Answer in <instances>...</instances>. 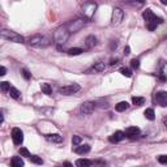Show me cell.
I'll return each mask as SVG.
<instances>
[{
    "mask_svg": "<svg viewBox=\"0 0 167 167\" xmlns=\"http://www.w3.org/2000/svg\"><path fill=\"white\" fill-rule=\"evenodd\" d=\"M67 52H68V55H71V56H77V55L82 54L84 50L82 48H78V47H73V48H69Z\"/></svg>",
    "mask_w": 167,
    "mask_h": 167,
    "instance_id": "22",
    "label": "cell"
},
{
    "mask_svg": "<svg viewBox=\"0 0 167 167\" xmlns=\"http://www.w3.org/2000/svg\"><path fill=\"white\" fill-rule=\"evenodd\" d=\"M124 137H125V133L122 132V131H116L114 135H111L109 137V141L112 144H116V142H120L122 140H124Z\"/></svg>",
    "mask_w": 167,
    "mask_h": 167,
    "instance_id": "13",
    "label": "cell"
},
{
    "mask_svg": "<svg viewBox=\"0 0 167 167\" xmlns=\"http://www.w3.org/2000/svg\"><path fill=\"white\" fill-rule=\"evenodd\" d=\"M131 65H132L133 69H139L140 68V60L139 59H133V60L131 61Z\"/></svg>",
    "mask_w": 167,
    "mask_h": 167,
    "instance_id": "31",
    "label": "cell"
},
{
    "mask_svg": "<svg viewBox=\"0 0 167 167\" xmlns=\"http://www.w3.org/2000/svg\"><path fill=\"white\" fill-rule=\"evenodd\" d=\"M81 88L78 84H69V85H64V86L59 88V93L63 96H72V94L80 91Z\"/></svg>",
    "mask_w": 167,
    "mask_h": 167,
    "instance_id": "6",
    "label": "cell"
},
{
    "mask_svg": "<svg viewBox=\"0 0 167 167\" xmlns=\"http://www.w3.org/2000/svg\"><path fill=\"white\" fill-rule=\"evenodd\" d=\"M96 103L91 102V101H86V102H84L80 106V111L85 115H89V114L94 112V110H96Z\"/></svg>",
    "mask_w": 167,
    "mask_h": 167,
    "instance_id": "10",
    "label": "cell"
},
{
    "mask_svg": "<svg viewBox=\"0 0 167 167\" xmlns=\"http://www.w3.org/2000/svg\"><path fill=\"white\" fill-rule=\"evenodd\" d=\"M123 18H124V11L122 8H114V11H112V18H111V25L112 26H117V25H120L122 24V21H123Z\"/></svg>",
    "mask_w": 167,
    "mask_h": 167,
    "instance_id": "8",
    "label": "cell"
},
{
    "mask_svg": "<svg viewBox=\"0 0 167 167\" xmlns=\"http://www.w3.org/2000/svg\"><path fill=\"white\" fill-rule=\"evenodd\" d=\"M0 34H1V38H3V39H5V41L15 42V43H25V38L22 37V35L17 34L16 31L3 29V30L0 31Z\"/></svg>",
    "mask_w": 167,
    "mask_h": 167,
    "instance_id": "4",
    "label": "cell"
},
{
    "mask_svg": "<svg viewBox=\"0 0 167 167\" xmlns=\"http://www.w3.org/2000/svg\"><path fill=\"white\" fill-rule=\"evenodd\" d=\"M69 35H71V33L68 31L67 26L61 25V26H59V28H56L54 30L52 38H54V41H55V43L56 44H65L67 43V41L69 39Z\"/></svg>",
    "mask_w": 167,
    "mask_h": 167,
    "instance_id": "1",
    "label": "cell"
},
{
    "mask_svg": "<svg viewBox=\"0 0 167 167\" xmlns=\"http://www.w3.org/2000/svg\"><path fill=\"white\" fill-rule=\"evenodd\" d=\"M28 43L31 46V47H35V48H46L50 46V39L47 37H44V35H33L28 39Z\"/></svg>",
    "mask_w": 167,
    "mask_h": 167,
    "instance_id": "3",
    "label": "cell"
},
{
    "mask_svg": "<svg viewBox=\"0 0 167 167\" xmlns=\"http://www.w3.org/2000/svg\"><path fill=\"white\" fill-rule=\"evenodd\" d=\"M144 115H145V117L148 120H154L155 119V112L153 109H146L145 112H144Z\"/></svg>",
    "mask_w": 167,
    "mask_h": 167,
    "instance_id": "23",
    "label": "cell"
},
{
    "mask_svg": "<svg viewBox=\"0 0 167 167\" xmlns=\"http://www.w3.org/2000/svg\"><path fill=\"white\" fill-rule=\"evenodd\" d=\"M63 167H73V166H72V165H71V163H69V162H64V165H63Z\"/></svg>",
    "mask_w": 167,
    "mask_h": 167,
    "instance_id": "37",
    "label": "cell"
},
{
    "mask_svg": "<svg viewBox=\"0 0 167 167\" xmlns=\"http://www.w3.org/2000/svg\"><path fill=\"white\" fill-rule=\"evenodd\" d=\"M5 73H7L5 67H1V68H0V76H5Z\"/></svg>",
    "mask_w": 167,
    "mask_h": 167,
    "instance_id": "35",
    "label": "cell"
},
{
    "mask_svg": "<svg viewBox=\"0 0 167 167\" xmlns=\"http://www.w3.org/2000/svg\"><path fill=\"white\" fill-rule=\"evenodd\" d=\"M106 69V63L104 61H97V63H94V65H91L89 69L85 71V73L86 74H91V73H101V72H103Z\"/></svg>",
    "mask_w": 167,
    "mask_h": 167,
    "instance_id": "9",
    "label": "cell"
},
{
    "mask_svg": "<svg viewBox=\"0 0 167 167\" xmlns=\"http://www.w3.org/2000/svg\"><path fill=\"white\" fill-rule=\"evenodd\" d=\"M11 167H24V161H22V158H20V157H12Z\"/></svg>",
    "mask_w": 167,
    "mask_h": 167,
    "instance_id": "18",
    "label": "cell"
},
{
    "mask_svg": "<svg viewBox=\"0 0 167 167\" xmlns=\"http://www.w3.org/2000/svg\"><path fill=\"white\" fill-rule=\"evenodd\" d=\"M124 133H125V136L129 137V139H135L136 136L140 135V128H137V127H128Z\"/></svg>",
    "mask_w": 167,
    "mask_h": 167,
    "instance_id": "14",
    "label": "cell"
},
{
    "mask_svg": "<svg viewBox=\"0 0 167 167\" xmlns=\"http://www.w3.org/2000/svg\"><path fill=\"white\" fill-rule=\"evenodd\" d=\"M97 11V4L96 3H85V4L81 7V12H82V15L85 16L86 18H91L94 16V13Z\"/></svg>",
    "mask_w": 167,
    "mask_h": 167,
    "instance_id": "7",
    "label": "cell"
},
{
    "mask_svg": "<svg viewBox=\"0 0 167 167\" xmlns=\"http://www.w3.org/2000/svg\"><path fill=\"white\" fill-rule=\"evenodd\" d=\"M162 3L163 4H167V0H162Z\"/></svg>",
    "mask_w": 167,
    "mask_h": 167,
    "instance_id": "39",
    "label": "cell"
},
{
    "mask_svg": "<svg viewBox=\"0 0 167 167\" xmlns=\"http://www.w3.org/2000/svg\"><path fill=\"white\" fill-rule=\"evenodd\" d=\"M158 162L159 163H163V165H167V155H161L158 158Z\"/></svg>",
    "mask_w": 167,
    "mask_h": 167,
    "instance_id": "33",
    "label": "cell"
},
{
    "mask_svg": "<svg viewBox=\"0 0 167 167\" xmlns=\"http://www.w3.org/2000/svg\"><path fill=\"white\" fill-rule=\"evenodd\" d=\"M11 84L7 82V81H3V82H0V89H1L3 93H5V91H9L11 90Z\"/></svg>",
    "mask_w": 167,
    "mask_h": 167,
    "instance_id": "27",
    "label": "cell"
},
{
    "mask_svg": "<svg viewBox=\"0 0 167 167\" xmlns=\"http://www.w3.org/2000/svg\"><path fill=\"white\" fill-rule=\"evenodd\" d=\"M128 107H129V104L128 102H125V101H123V102H119L115 106V110L117 111V112H123V111H125V110H128Z\"/></svg>",
    "mask_w": 167,
    "mask_h": 167,
    "instance_id": "20",
    "label": "cell"
},
{
    "mask_svg": "<svg viewBox=\"0 0 167 167\" xmlns=\"http://www.w3.org/2000/svg\"><path fill=\"white\" fill-rule=\"evenodd\" d=\"M30 162L31 163H34V165H43V159L41 158V157H38V155H30Z\"/></svg>",
    "mask_w": 167,
    "mask_h": 167,
    "instance_id": "25",
    "label": "cell"
},
{
    "mask_svg": "<svg viewBox=\"0 0 167 167\" xmlns=\"http://www.w3.org/2000/svg\"><path fill=\"white\" fill-rule=\"evenodd\" d=\"M154 101L158 106L166 107L167 106V91H158V93H155Z\"/></svg>",
    "mask_w": 167,
    "mask_h": 167,
    "instance_id": "12",
    "label": "cell"
},
{
    "mask_svg": "<svg viewBox=\"0 0 167 167\" xmlns=\"http://www.w3.org/2000/svg\"><path fill=\"white\" fill-rule=\"evenodd\" d=\"M18 152H20V154H21V157H28V158H30V155H31L30 152L26 148H20Z\"/></svg>",
    "mask_w": 167,
    "mask_h": 167,
    "instance_id": "29",
    "label": "cell"
},
{
    "mask_svg": "<svg viewBox=\"0 0 167 167\" xmlns=\"http://www.w3.org/2000/svg\"><path fill=\"white\" fill-rule=\"evenodd\" d=\"M132 103L135 104V106H142V104L145 103V99H144L142 97H133L132 98Z\"/></svg>",
    "mask_w": 167,
    "mask_h": 167,
    "instance_id": "26",
    "label": "cell"
},
{
    "mask_svg": "<svg viewBox=\"0 0 167 167\" xmlns=\"http://www.w3.org/2000/svg\"><path fill=\"white\" fill-rule=\"evenodd\" d=\"M41 89H42V91H43L44 94H47V96H51L52 94V88H51L50 84H42Z\"/></svg>",
    "mask_w": 167,
    "mask_h": 167,
    "instance_id": "24",
    "label": "cell"
},
{
    "mask_svg": "<svg viewBox=\"0 0 167 167\" xmlns=\"http://www.w3.org/2000/svg\"><path fill=\"white\" fill-rule=\"evenodd\" d=\"M159 67H161V72H159V73L165 74V72L167 71V63H166V61H163V60H161V63H159Z\"/></svg>",
    "mask_w": 167,
    "mask_h": 167,
    "instance_id": "30",
    "label": "cell"
},
{
    "mask_svg": "<svg viewBox=\"0 0 167 167\" xmlns=\"http://www.w3.org/2000/svg\"><path fill=\"white\" fill-rule=\"evenodd\" d=\"M142 17L145 18V21H146V28H148L149 30H152V31L157 28V25L162 24V18L157 17L152 9H146V11L142 13Z\"/></svg>",
    "mask_w": 167,
    "mask_h": 167,
    "instance_id": "2",
    "label": "cell"
},
{
    "mask_svg": "<svg viewBox=\"0 0 167 167\" xmlns=\"http://www.w3.org/2000/svg\"><path fill=\"white\" fill-rule=\"evenodd\" d=\"M129 54H131V48H129V46H127L124 48V55H129Z\"/></svg>",
    "mask_w": 167,
    "mask_h": 167,
    "instance_id": "36",
    "label": "cell"
},
{
    "mask_svg": "<svg viewBox=\"0 0 167 167\" xmlns=\"http://www.w3.org/2000/svg\"><path fill=\"white\" fill-rule=\"evenodd\" d=\"M12 140L15 145H21L24 141V133L20 128H13L12 129Z\"/></svg>",
    "mask_w": 167,
    "mask_h": 167,
    "instance_id": "11",
    "label": "cell"
},
{
    "mask_svg": "<svg viewBox=\"0 0 167 167\" xmlns=\"http://www.w3.org/2000/svg\"><path fill=\"white\" fill-rule=\"evenodd\" d=\"M72 142H73V145L78 146L81 144V137L80 136H73V139H72Z\"/></svg>",
    "mask_w": 167,
    "mask_h": 167,
    "instance_id": "32",
    "label": "cell"
},
{
    "mask_svg": "<svg viewBox=\"0 0 167 167\" xmlns=\"http://www.w3.org/2000/svg\"><path fill=\"white\" fill-rule=\"evenodd\" d=\"M9 94H11V97L13 98V99H20V98H21V91H20L18 89H16L15 86L11 88V90H9Z\"/></svg>",
    "mask_w": 167,
    "mask_h": 167,
    "instance_id": "21",
    "label": "cell"
},
{
    "mask_svg": "<svg viewBox=\"0 0 167 167\" xmlns=\"http://www.w3.org/2000/svg\"><path fill=\"white\" fill-rule=\"evenodd\" d=\"M91 166V161L85 158H80L76 161V167H90Z\"/></svg>",
    "mask_w": 167,
    "mask_h": 167,
    "instance_id": "19",
    "label": "cell"
},
{
    "mask_svg": "<svg viewBox=\"0 0 167 167\" xmlns=\"http://www.w3.org/2000/svg\"><path fill=\"white\" fill-rule=\"evenodd\" d=\"M85 44H86L88 48L96 47V46L98 44V38L96 37V35H89V37H86V39H85Z\"/></svg>",
    "mask_w": 167,
    "mask_h": 167,
    "instance_id": "15",
    "label": "cell"
},
{
    "mask_svg": "<svg viewBox=\"0 0 167 167\" xmlns=\"http://www.w3.org/2000/svg\"><path fill=\"white\" fill-rule=\"evenodd\" d=\"M89 152H90V145H78L74 149V153H77V154H88Z\"/></svg>",
    "mask_w": 167,
    "mask_h": 167,
    "instance_id": "17",
    "label": "cell"
},
{
    "mask_svg": "<svg viewBox=\"0 0 167 167\" xmlns=\"http://www.w3.org/2000/svg\"><path fill=\"white\" fill-rule=\"evenodd\" d=\"M46 139L48 140L50 142H54V144H59L63 141V137L58 133H51V135H46Z\"/></svg>",
    "mask_w": 167,
    "mask_h": 167,
    "instance_id": "16",
    "label": "cell"
},
{
    "mask_svg": "<svg viewBox=\"0 0 167 167\" xmlns=\"http://www.w3.org/2000/svg\"><path fill=\"white\" fill-rule=\"evenodd\" d=\"M22 76H24L26 80H30V73H29V71L28 69H22Z\"/></svg>",
    "mask_w": 167,
    "mask_h": 167,
    "instance_id": "34",
    "label": "cell"
},
{
    "mask_svg": "<svg viewBox=\"0 0 167 167\" xmlns=\"http://www.w3.org/2000/svg\"><path fill=\"white\" fill-rule=\"evenodd\" d=\"M85 24H86V21L84 18H74L68 22V24H65V26H67L68 31L72 34V33H77L78 30H81L85 26Z\"/></svg>",
    "mask_w": 167,
    "mask_h": 167,
    "instance_id": "5",
    "label": "cell"
},
{
    "mask_svg": "<svg viewBox=\"0 0 167 167\" xmlns=\"http://www.w3.org/2000/svg\"><path fill=\"white\" fill-rule=\"evenodd\" d=\"M163 124H165V127L167 128V116H165V117H163Z\"/></svg>",
    "mask_w": 167,
    "mask_h": 167,
    "instance_id": "38",
    "label": "cell"
},
{
    "mask_svg": "<svg viewBox=\"0 0 167 167\" xmlns=\"http://www.w3.org/2000/svg\"><path fill=\"white\" fill-rule=\"evenodd\" d=\"M120 73L123 74V76H125V77H131L132 76V71L129 69V68H122V69H120Z\"/></svg>",
    "mask_w": 167,
    "mask_h": 167,
    "instance_id": "28",
    "label": "cell"
}]
</instances>
